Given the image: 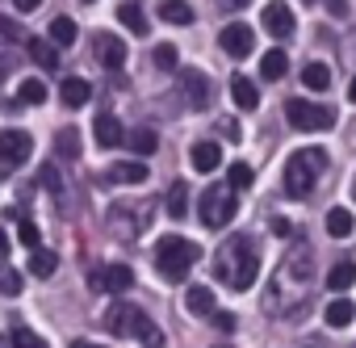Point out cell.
Returning <instances> with one entry per match:
<instances>
[{
  "label": "cell",
  "instance_id": "cell-49",
  "mask_svg": "<svg viewBox=\"0 0 356 348\" xmlns=\"http://www.w3.org/2000/svg\"><path fill=\"white\" fill-rule=\"evenodd\" d=\"M352 202H356V181H352Z\"/></svg>",
  "mask_w": 356,
  "mask_h": 348
},
{
  "label": "cell",
  "instance_id": "cell-21",
  "mask_svg": "<svg viewBox=\"0 0 356 348\" xmlns=\"http://www.w3.org/2000/svg\"><path fill=\"white\" fill-rule=\"evenodd\" d=\"M323 319H327V327H348L352 319H356V306L339 294L335 302H327V310H323Z\"/></svg>",
  "mask_w": 356,
  "mask_h": 348
},
{
  "label": "cell",
  "instance_id": "cell-34",
  "mask_svg": "<svg viewBox=\"0 0 356 348\" xmlns=\"http://www.w3.org/2000/svg\"><path fill=\"white\" fill-rule=\"evenodd\" d=\"M38 181H42L47 193H55V198L63 193V177H59V168H55V164H42V168H38Z\"/></svg>",
  "mask_w": 356,
  "mask_h": 348
},
{
  "label": "cell",
  "instance_id": "cell-5",
  "mask_svg": "<svg viewBox=\"0 0 356 348\" xmlns=\"http://www.w3.org/2000/svg\"><path fill=\"white\" fill-rule=\"evenodd\" d=\"M285 118H289V126L302 130V134H318V130H331V126H335V109H331V105H314V101H306V97H293V101L285 105Z\"/></svg>",
  "mask_w": 356,
  "mask_h": 348
},
{
  "label": "cell",
  "instance_id": "cell-33",
  "mask_svg": "<svg viewBox=\"0 0 356 348\" xmlns=\"http://www.w3.org/2000/svg\"><path fill=\"white\" fill-rule=\"evenodd\" d=\"M0 294H5V298H17L22 294V273L9 269V264H0Z\"/></svg>",
  "mask_w": 356,
  "mask_h": 348
},
{
  "label": "cell",
  "instance_id": "cell-29",
  "mask_svg": "<svg viewBox=\"0 0 356 348\" xmlns=\"http://www.w3.org/2000/svg\"><path fill=\"white\" fill-rule=\"evenodd\" d=\"M302 84H306V88H314V93H323V88L331 84V68H327V63H306Z\"/></svg>",
  "mask_w": 356,
  "mask_h": 348
},
{
  "label": "cell",
  "instance_id": "cell-37",
  "mask_svg": "<svg viewBox=\"0 0 356 348\" xmlns=\"http://www.w3.org/2000/svg\"><path fill=\"white\" fill-rule=\"evenodd\" d=\"M227 177H231V185H227V189H248V185L256 181V172H252L248 164H231V172H227Z\"/></svg>",
  "mask_w": 356,
  "mask_h": 348
},
{
  "label": "cell",
  "instance_id": "cell-47",
  "mask_svg": "<svg viewBox=\"0 0 356 348\" xmlns=\"http://www.w3.org/2000/svg\"><path fill=\"white\" fill-rule=\"evenodd\" d=\"M5 72H9V63H5V59H0V80H5Z\"/></svg>",
  "mask_w": 356,
  "mask_h": 348
},
{
  "label": "cell",
  "instance_id": "cell-25",
  "mask_svg": "<svg viewBox=\"0 0 356 348\" xmlns=\"http://www.w3.org/2000/svg\"><path fill=\"white\" fill-rule=\"evenodd\" d=\"M80 130L76 126H67V130H59L55 134V151H59V159H80Z\"/></svg>",
  "mask_w": 356,
  "mask_h": 348
},
{
  "label": "cell",
  "instance_id": "cell-11",
  "mask_svg": "<svg viewBox=\"0 0 356 348\" xmlns=\"http://www.w3.org/2000/svg\"><path fill=\"white\" fill-rule=\"evenodd\" d=\"M92 55H97L101 68L118 72V68L126 63V42H122L118 34H97V38H92Z\"/></svg>",
  "mask_w": 356,
  "mask_h": 348
},
{
  "label": "cell",
  "instance_id": "cell-8",
  "mask_svg": "<svg viewBox=\"0 0 356 348\" xmlns=\"http://www.w3.org/2000/svg\"><path fill=\"white\" fill-rule=\"evenodd\" d=\"M34 151V139L26 130H0V164L5 168H22Z\"/></svg>",
  "mask_w": 356,
  "mask_h": 348
},
{
  "label": "cell",
  "instance_id": "cell-45",
  "mask_svg": "<svg viewBox=\"0 0 356 348\" xmlns=\"http://www.w3.org/2000/svg\"><path fill=\"white\" fill-rule=\"evenodd\" d=\"M348 101L356 105V76H352V84H348Z\"/></svg>",
  "mask_w": 356,
  "mask_h": 348
},
{
  "label": "cell",
  "instance_id": "cell-1",
  "mask_svg": "<svg viewBox=\"0 0 356 348\" xmlns=\"http://www.w3.org/2000/svg\"><path fill=\"white\" fill-rule=\"evenodd\" d=\"M214 277L231 290H252L256 277H260V252H256V239L252 235H231L218 252H214Z\"/></svg>",
  "mask_w": 356,
  "mask_h": 348
},
{
  "label": "cell",
  "instance_id": "cell-22",
  "mask_svg": "<svg viewBox=\"0 0 356 348\" xmlns=\"http://www.w3.org/2000/svg\"><path fill=\"white\" fill-rule=\"evenodd\" d=\"M159 22H168V26H193V9L185 5V0H163V5H159Z\"/></svg>",
  "mask_w": 356,
  "mask_h": 348
},
{
  "label": "cell",
  "instance_id": "cell-17",
  "mask_svg": "<svg viewBox=\"0 0 356 348\" xmlns=\"http://www.w3.org/2000/svg\"><path fill=\"white\" fill-rule=\"evenodd\" d=\"M97 143L101 147H122L126 143V130H122V122L113 113H101L97 118Z\"/></svg>",
  "mask_w": 356,
  "mask_h": 348
},
{
  "label": "cell",
  "instance_id": "cell-40",
  "mask_svg": "<svg viewBox=\"0 0 356 348\" xmlns=\"http://www.w3.org/2000/svg\"><path fill=\"white\" fill-rule=\"evenodd\" d=\"M331 17H348V0H323Z\"/></svg>",
  "mask_w": 356,
  "mask_h": 348
},
{
  "label": "cell",
  "instance_id": "cell-24",
  "mask_svg": "<svg viewBox=\"0 0 356 348\" xmlns=\"http://www.w3.org/2000/svg\"><path fill=\"white\" fill-rule=\"evenodd\" d=\"M285 72H289V55H285V51H264V59H260V76L277 84Z\"/></svg>",
  "mask_w": 356,
  "mask_h": 348
},
{
  "label": "cell",
  "instance_id": "cell-52",
  "mask_svg": "<svg viewBox=\"0 0 356 348\" xmlns=\"http://www.w3.org/2000/svg\"><path fill=\"white\" fill-rule=\"evenodd\" d=\"M0 22H5V17H0Z\"/></svg>",
  "mask_w": 356,
  "mask_h": 348
},
{
  "label": "cell",
  "instance_id": "cell-13",
  "mask_svg": "<svg viewBox=\"0 0 356 348\" xmlns=\"http://www.w3.org/2000/svg\"><path fill=\"white\" fill-rule=\"evenodd\" d=\"M109 185H143L147 181V164L143 159H118L109 172H105Z\"/></svg>",
  "mask_w": 356,
  "mask_h": 348
},
{
  "label": "cell",
  "instance_id": "cell-23",
  "mask_svg": "<svg viewBox=\"0 0 356 348\" xmlns=\"http://www.w3.org/2000/svg\"><path fill=\"white\" fill-rule=\"evenodd\" d=\"M118 22H122L130 34H138V38H147V34H151V26H147V13H143L138 5H122V9H118Z\"/></svg>",
  "mask_w": 356,
  "mask_h": 348
},
{
  "label": "cell",
  "instance_id": "cell-43",
  "mask_svg": "<svg viewBox=\"0 0 356 348\" xmlns=\"http://www.w3.org/2000/svg\"><path fill=\"white\" fill-rule=\"evenodd\" d=\"M0 256H9V235H5V227H0Z\"/></svg>",
  "mask_w": 356,
  "mask_h": 348
},
{
  "label": "cell",
  "instance_id": "cell-20",
  "mask_svg": "<svg viewBox=\"0 0 356 348\" xmlns=\"http://www.w3.org/2000/svg\"><path fill=\"white\" fill-rule=\"evenodd\" d=\"M352 227H356V219H352V210H348V206H331V210H327V235L348 239V235H352Z\"/></svg>",
  "mask_w": 356,
  "mask_h": 348
},
{
  "label": "cell",
  "instance_id": "cell-41",
  "mask_svg": "<svg viewBox=\"0 0 356 348\" xmlns=\"http://www.w3.org/2000/svg\"><path fill=\"white\" fill-rule=\"evenodd\" d=\"M13 5H17V13H34V9L42 5V0H13Z\"/></svg>",
  "mask_w": 356,
  "mask_h": 348
},
{
  "label": "cell",
  "instance_id": "cell-19",
  "mask_svg": "<svg viewBox=\"0 0 356 348\" xmlns=\"http://www.w3.org/2000/svg\"><path fill=\"white\" fill-rule=\"evenodd\" d=\"M356 285V260H339V264H331V273H327V290L331 294H343V290H352Z\"/></svg>",
  "mask_w": 356,
  "mask_h": 348
},
{
  "label": "cell",
  "instance_id": "cell-31",
  "mask_svg": "<svg viewBox=\"0 0 356 348\" xmlns=\"http://www.w3.org/2000/svg\"><path fill=\"white\" fill-rule=\"evenodd\" d=\"M30 55H34V63H38L42 72H55V68H59V55H55L51 42H38V38H34V42H30Z\"/></svg>",
  "mask_w": 356,
  "mask_h": 348
},
{
  "label": "cell",
  "instance_id": "cell-44",
  "mask_svg": "<svg viewBox=\"0 0 356 348\" xmlns=\"http://www.w3.org/2000/svg\"><path fill=\"white\" fill-rule=\"evenodd\" d=\"M72 348H101V344H92V340H72Z\"/></svg>",
  "mask_w": 356,
  "mask_h": 348
},
{
  "label": "cell",
  "instance_id": "cell-46",
  "mask_svg": "<svg viewBox=\"0 0 356 348\" xmlns=\"http://www.w3.org/2000/svg\"><path fill=\"white\" fill-rule=\"evenodd\" d=\"M227 5H235V9H243V5H252V0H227Z\"/></svg>",
  "mask_w": 356,
  "mask_h": 348
},
{
  "label": "cell",
  "instance_id": "cell-35",
  "mask_svg": "<svg viewBox=\"0 0 356 348\" xmlns=\"http://www.w3.org/2000/svg\"><path fill=\"white\" fill-rule=\"evenodd\" d=\"M176 63H181V51H176L172 42H159V47H155V68H159V72H172Z\"/></svg>",
  "mask_w": 356,
  "mask_h": 348
},
{
  "label": "cell",
  "instance_id": "cell-39",
  "mask_svg": "<svg viewBox=\"0 0 356 348\" xmlns=\"http://www.w3.org/2000/svg\"><path fill=\"white\" fill-rule=\"evenodd\" d=\"M210 319H214V327H218V331H235V315H231V310H214Z\"/></svg>",
  "mask_w": 356,
  "mask_h": 348
},
{
  "label": "cell",
  "instance_id": "cell-28",
  "mask_svg": "<svg viewBox=\"0 0 356 348\" xmlns=\"http://www.w3.org/2000/svg\"><path fill=\"white\" fill-rule=\"evenodd\" d=\"M76 34H80V30H76L72 17H55V22H51V42H55V47H72Z\"/></svg>",
  "mask_w": 356,
  "mask_h": 348
},
{
  "label": "cell",
  "instance_id": "cell-36",
  "mask_svg": "<svg viewBox=\"0 0 356 348\" xmlns=\"http://www.w3.org/2000/svg\"><path fill=\"white\" fill-rule=\"evenodd\" d=\"M9 348H47V340H38L30 327H13V335H9Z\"/></svg>",
  "mask_w": 356,
  "mask_h": 348
},
{
  "label": "cell",
  "instance_id": "cell-48",
  "mask_svg": "<svg viewBox=\"0 0 356 348\" xmlns=\"http://www.w3.org/2000/svg\"><path fill=\"white\" fill-rule=\"evenodd\" d=\"M0 348H9V340H5V335H0Z\"/></svg>",
  "mask_w": 356,
  "mask_h": 348
},
{
  "label": "cell",
  "instance_id": "cell-32",
  "mask_svg": "<svg viewBox=\"0 0 356 348\" xmlns=\"http://www.w3.org/2000/svg\"><path fill=\"white\" fill-rule=\"evenodd\" d=\"M42 101H47V84H42V80H22L17 105H42Z\"/></svg>",
  "mask_w": 356,
  "mask_h": 348
},
{
  "label": "cell",
  "instance_id": "cell-7",
  "mask_svg": "<svg viewBox=\"0 0 356 348\" xmlns=\"http://www.w3.org/2000/svg\"><path fill=\"white\" fill-rule=\"evenodd\" d=\"M88 285L97 294H130L134 290V269L130 264H105L88 273Z\"/></svg>",
  "mask_w": 356,
  "mask_h": 348
},
{
  "label": "cell",
  "instance_id": "cell-10",
  "mask_svg": "<svg viewBox=\"0 0 356 348\" xmlns=\"http://www.w3.org/2000/svg\"><path fill=\"white\" fill-rule=\"evenodd\" d=\"M260 26L273 38H289L293 34V9L285 5V0H273V5H264V13H260Z\"/></svg>",
  "mask_w": 356,
  "mask_h": 348
},
{
  "label": "cell",
  "instance_id": "cell-14",
  "mask_svg": "<svg viewBox=\"0 0 356 348\" xmlns=\"http://www.w3.org/2000/svg\"><path fill=\"white\" fill-rule=\"evenodd\" d=\"M231 101H235V109H243V113H252L256 105H260V88H256V80H248V76H231Z\"/></svg>",
  "mask_w": 356,
  "mask_h": 348
},
{
  "label": "cell",
  "instance_id": "cell-42",
  "mask_svg": "<svg viewBox=\"0 0 356 348\" xmlns=\"http://www.w3.org/2000/svg\"><path fill=\"white\" fill-rule=\"evenodd\" d=\"M218 126H222V134H227V139H239V126H235V122H231V118H222V122H218Z\"/></svg>",
  "mask_w": 356,
  "mask_h": 348
},
{
  "label": "cell",
  "instance_id": "cell-51",
  "mask_svg": "<svg viewBox=\"0 0 356 348\" xmlns=\"http://www.w3.org/2000/svg\"><path fill=\"white\" fill-rule=\"evenodd\" d=\"M218 348H227V344H218Z\"/></svg>",
  "mask_w": 356,
  "mask_h": 348
},
{
  "label": "cell",
  "instance_id": "cell-6",
  "mask_svg": "<svg viewBox=\"0 0 356 348\" xmlns=\"http://www.w3.org/2000/svg\"><path fill=\"white\" fill-rule=\"evenodd\" d=\"M235 193L227 189V185H214V189H206L202 193V223L206 227H227L231 219H235Z\"/></svg>",
  "mask_w": 356,
  "mask_h": 348
},
{
  "label": "cell",
  "instance_id": "cell-38",
  "mask_svg": "<svg viewBox=\"0 0 356 348\" xmlns=\"http://www.w3.org/2000/svg\"><path fill=\"white\" fill-rule=\"evenodd\" d=\"M17 235H22V244H26L30 252L38 248V223H22V231H17Z\"/></svg>",
  "mask_w": 356,
  "mask_h": 348
},
{
  "label": "cell",
  "instance_id": "cell-27",
  "mask_svg": "<svg viewBox=\"0 0 356 348\" xmlns=\"http://www.w3.org/2000/svg\"><path fill=\"white\" fill-rule=\"evenodd\" d=\"M163 206H168V214H172V219H185V210H189V185H181V181H176V185L168 189Z\"/></svg>",
  "mask_w": 356,
  "mask_h": 348
},
{
  "label": "cell",
  "instance_id": "cell-4",
  "mask_svg": "<svg viewBox=\"0 0 356 348\" xmlns=\"http://www.w3.org/2000/svg\"><path fill=\"white\" fill-rule=\"evenodd\" d=\"M327 168V151L323 147H306V151H293L285 159V193L289 198H310L318 172Z\"/></svg>",
  "mask_w": 356,
  "mask_h": 348
},
{
  "label": "cell",
  "instance_id": "cell-3",
  "mask_svg": "<svg viewBox=\"0 0 356 348\" xmlns=\"http://www.w3.org/2000/svg\"><path fill=\"white\" fill-rule=\"evenodd\" d=\"M105 327H109L113 335H122V340H143L147 348H159V344H163V331L151 323V315H143V310L130 306V302H113V306L105 310Z\"/></svg>",
  "mask_w": 356,
  "mask_h": 348
},
{
  "label": "cell",
  "instance_id": "cell-9",
  "mask_svg": "<svg viewBox=\"0 0 356 348\" xmlns=\"http://www.w3.org/2000/svg\"><path fill=\"white\" fill-rule=\"evenodd\" d=\"M218 42H222V51H227L231 59H243V55H252V51H256V30H252V26H243V22H235V26H222Z\"/></svg>",
  "mask_w": 356,
  "mask_h": 348
},
{
  "label": "cell",
  "instance_id": "cell-16",
  "mask_svg": "<svg viewBox=\"0 0 356 348\" xmlns=\"http://www.w3.org/2000/svg\"><path fill=\"white\" fill-rule=\"evenodd\" d=\"M189 159H193V168H197V172H214V168L222 164V147H218V143H210V139H202V143H193V147H189Z\"/></svg>",
  "mask_w": 356,
  "mask_h": 348
},
{
  "label": "cell",
  "instance_id": "cell-26",
  "mask_svg": "<svg viewBox=\"0 0 356 348\" xmlns=\"http://www.w3.org/2000/svg\"><path fill=\"white\" fill-rule=\"evenodd\" d=\"M55 269H59V256H55L51 248H34V252H30V273H34L38 281H42V277H51Z\"/></svg>",
  "mask_w": 356,
  "mask_h": 348
},
{
  "label": "cell",
  "instance_id": "cell-50",
  "mask_svg": "<svg viewBox=\"0 0 356 348\" xmlns=\"http://www.w3.org/2000/svg\"><path fill=\"white\" fill-rule=\"evenodd\" d=\"M84 5H92V0H84Z\"/></svg>",
  "mask_w": 356,
  "mask_h": 348
},
{
  "label": "cell",
  "instance_id": "cell-2",
  "mask_svg": "<svg viewBox=\"0 0 356 348\" xmlns=\"http://www.w3.org/2000/svg\"><path fill=\"white\" fill-rule=\"evenodd\" d=\"M197 260H202V248L193 239H185V235H163L155 244V269L168 281H185L197 269Z\"/></svg>",
  "mask_w": 356,
  "mask_h": 348
},
{
  "label": "cell",
  "instance_id": "cell-30",
  "mask_svg": "<svg viewBox=\"0 0 356 348\" xmlns=\"http://www.w3.org/2000/svg\"><path fill=\"white\" fill-rule=\"evenodd\" d=\"M126 143L134 147V155H151V151L159 147V134H155V130H147V126H138L134 134H126Z\"/></svg>",
  "mask_w": 356,
  "mask_h": 348
},
{
  "label": "cell",
  "instance_id": "cell-15",
  "mask_svg": "<svg viewBox=\"0 0 356 348\" xmlns=\"http://www.w3.org/2000/svg\"><path fill=\"white\" fill-rule=\"evenodd\" d=\"M59 93H63V105H67V109H84V105L92 101V84H88L84 76H67Z\"/></svg>",
  "mask_w": 356,
  "mask_h": 348
},
{
  "label": "cell",
  "instance_id": "cell-18",
  "mask_svg": "<svg viewBox=\"0 0 356 348\" xmlns=\"http://www.w3.org/2000/svg\"><path fill=\"white\" fill-rule=\"evenodd\" d=\"M185 310L197 315V319L214 315V290H210V285H193V290L185 294Z\"/></svg>",
  "mask_w": 356,
  "mask_h": 348
},
{
  "label": "cell",
  "instance_id": "cell-12",
  "mask_svg": "<svg viewBox=\"0 0 356 348\" xmlns=\"http://www.w3.org/2000/svg\"><path fill=\"white\" fill-rule=\"evenodd\" d=\"M181 88H185V101H189V109H206L210 105V80H206V72H181Z\"/></svg>",
  "mask_w": 356,
  "mask_h": 348
}]
</instances>
